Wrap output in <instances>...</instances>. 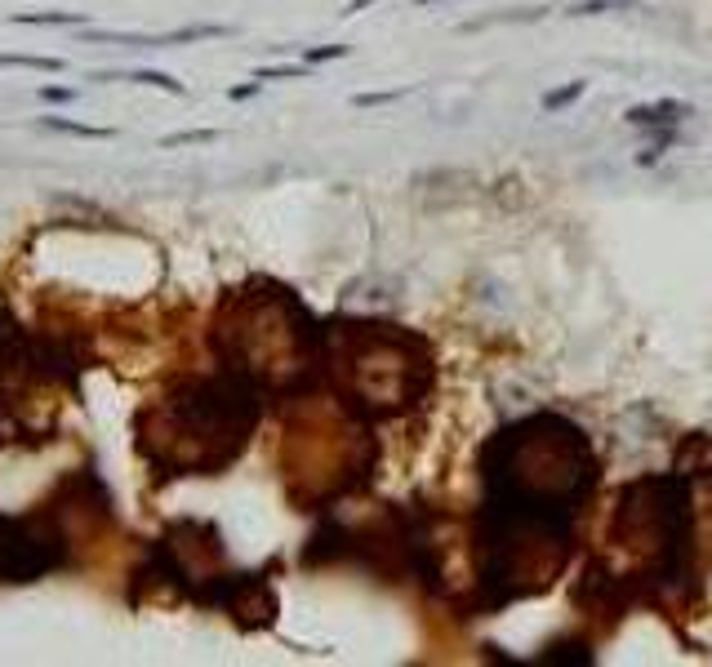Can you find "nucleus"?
Returning <instances> with one entry per match:
<instances>
[{
  "label": "nucleus",
  "mask_w": 712,
  "mask_h": 667,
  "mask_svg": "<svg viewBox=\"0 0 712 667\" xmlns=\"http://www.w3.org/2000/svg\"><path fill=\"white\" fill-rule=\"evenodd\" d=\"M63 565V534L41 516H0V583H32Z\"/></svg>",
  "instance_id": "f257e3e1"
},
{
  "label": "nucleus",
  "mask_w": 712,
  "mask_h": 667,
  "mask_svg": "<svg viewBox=\"0 0 712 667\" xmlns=\"http://www.w3.org/2000/svg\"><path fill=\"white\" fill-rule=\"evenodd\" d=\"M681 116H690V112H686V107H681V103H672V98H668V103H641V107H632V112L623 116V121H628V125H650V129H664V125H677Z\"/></svg>",
  "instance_id": "f03ea898"
},
{
  "label": "nucleus",
  "mask_w": 712,
  "mask_h": 667,
  "mask_svg": "<svg viewBox=\"0 0 712 667\" xmlns=\"http://www.w3.org/2000/svg\"><path fill=\"white\" fill-rule=\"evenodd\" d=\"M0 67H36V72H63V58H41V54H0Z\"/></svg>",
  "instance_id": "7ed1b4c3"
},
{
  "label": "nucleus",
  "mask_w": 712,
  "mask_h": 667,
  "mask_svg": "<svg viewBox=\"0 0 712 667\" xmlns=\"http://www.w3.org/2000/svg\"><path fill=\"white\" fill-rule=\"evenodd\" d=\"M116 81H134V85H152V89H165V94H183V85L165 72H130V76H116Z\"/></svg>",
  "instance_id": "20e7f679"
},
{
  "label": "nucleus",
  "mask_w": 712,
  "mask_h": 667,
  "mask_svg": "<svg viewBox=\"0 0 712 667\" xmlns=\"http://www.w3.org/2000/svg\"><path fill=\"white\" fill-rule=\"evenodd\" d=\"M14 23H23V27H72V23H81V14H14Z\"/></svg>",
  "instance_id": "39448f33"
},
{
  "label": "nucleus",
  "mask_w": 712,
  "mask_h": 667,
  "mask_svg": "<svg viewBox=\"0 0 712 667\" xmlns=\"http://www.w3.org/2000/svg\"><path fill=\"white\" fill-rule=\"evenodd\" d=\"M583 81H570L566 89H552V94H543V112H557V107H566V103H575V98H583Z\"/></svg>",
  "instance_id": "423d86ee"
},
{
  "label": "nucleus",
  "mask_w": 712,
  "mask_h": 667,
  "mask_svg": "<svg viewBox=\"0 0 712 667\" xmlns=\"http://www.w3.org/2000/svg\"><path fill=\"white\" fill-rule=\"evenodd\" d=\"M619 5H637V0H583V5H570L566 14L570 18H592V14H606V9H619Z\"/></svg>",
  "instance_id": "0eeeda50"
},
{
  "label": "nucleus",
  "mask_w": 712,
  "mask_h": 667,
  "mask_svg": "<svg viewBox=\"0 0 712 667\" xmlns=\"http://www.w3.org/2000/svg\"><path fill=\"white\" fill-rule=\"evenodd\" d=\"M49 129H58V134H76V138H116L112 129H98V125H76V121H45Z\"/></svg>",
  "instance_id": "6e6552de"
},
{
  "label": "nucleus",
  "mask_w": 712,
  "mask_h": 667,
  "mask_svg": "<svg viewBox=\"0 0 712 667\" xmlns=\"http://www.w3.org/2000/svg\"><path fill=\"white\" fill-rule=\"evenodd\" d=\"M219 138V129H187V134H170L165 138V147H178V143H214Z\"/></svg>",
  "instance_id": "1a4fd4ad"
},
{
  "label": "nucleus",
  "mask_w": 712,
  "mask_h": 667,
  "mask_svg": "<svg viewBox=\"0 0 712 667\" xmlns=\"http://www.w3.org/2000/svg\"><path fill=\"white\" fill-rule=\"evenodd\" d=\"M405 94H414V89H388V94H356L352 103H356V107H379V103H392V98H405Z\"/></svg>",
  "instance_id": "9d476101"
},
{
  "label": "nucleus",
  "mask_w": 712,
  "mask_h": 667,
  "mask_svg": "<svg viewBox=\"0 0 712 667\" xmlns=\"http://www.w3.org/2000/svg\"><path fill=\"white\" fill-rule=\"evenodd\" d=\"M343 54H348V45H321V49H308L303 58L308 63H330V58H343Z\"/></svg>",
  "instance_id": "9b49d317"
},
{
  "label": "nucleus",
  "mask_w": 712,
  "mask_h": 667,
  "mask_svg": "<svg viewBox=\"0 0 712 667\" xmlns=\"http://www.w3.org/2000/svg\"><path fill=\"white\" fill-rule=\"evenodd\" d=\"M290 76H303V67H263L254 81H290Z\"/></svg>",
  "instance_id": "f8f14e48"
},
{
  "label": "nucleus",
  "mask_w": 712,
  "mask_h": 667,
  "mask_svg": "<svg viewBox=\"0 0 712 667\" xmlns=\"http://www.w3.org/2000/svg\"><path fill=\"white\" fill-rule=\"evenodd\" d=\"M41 98H45V103H67V98H72V89H41Z\"/></svg>",
  "instance_id": "ddd939ff"
},
{
  "label": "nucleus",
  "mask_w": 712,
  "mask_h": 667,
  "mask_svg": "<svg viewBox=\"0 0 712 667\" xmlns=\"http://www.w3.org/2000/svg\"><path fill=\"white\" fill-rule=\"evenodd\" d=\"M254 94H259V81H254V85H236V89H232L236 103H241V98H254Z\"/></svg>",
  "instance_id": "4468645a"
},
{
  "label": "nucleus",
  "mask_w": 712,
  "mask_h": 667,
  "mask_svg": "<svg viewBox=\"0 0 712 667\" xmlns=\"http://www.w3.org/2000/svg\"><path fill=\"white\" fill-rule=\"evenodd\" d=\"M370 5H379V0H352L348 9H343V18H352V14H361V9H370Z\"/></svg>",
  "instance_id": "2eb2a0df"
},
{
  "label": "nucleus",
  "mask_w": 712,
  "mask_h": 667,
  "mask_svg": "<svg viewBox=\"0 0 712 667\" xmlns=\"http://www.w3.org/2000/svg\"><path fill=\"white\" fill-rule=\"evenodd\" d=\"M419 5H432V0H419Z\"/></svg>",
  "instance_id": "dca6fc26"
}]
</instances>
